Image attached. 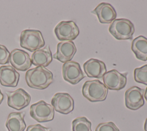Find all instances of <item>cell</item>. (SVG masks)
<instances>
[{"instance_id": "6da1fadb", "label": "cell", "mask_w": 147, "mask_h": 131, "mask_svg": "<svg viewBox=\"0 0 147 131\" xmlns=\"http://www.w3.org/2000/svg\"><path fill=\"white\" fill-rule=\"evenodd\" d=\"M52 73L42 66H37L29 69L25 74L27 85L32 88L44 89L53 83Z\"/></svg>"}, {"instance_id": "7a4b0ae2", "label": "cell", "mask_w": 147, "mask_h": 131, "mask_svg": "<svg viewBox=\"0 0 147 131\" xmlns=\"http://www.w3.org/2000/svg\"><path fill=\"white\" fill-rule=\"evenodd\" d=\"M108 89L99 80L86 81L82 87V94L91 102L105 100L107 95Z\"/></svg>"}, {"instance_id": "3957f363", "label": "cell", "mask_w": 147, "mask_h": 131, "mask_svg": "<svg viewBox=\"0 0 147 131\" xmlns=\"http://www.w3.org/2000/svg\"><path fill=\"white\" fill-rule=\"evenodd\" d=\"M133 24L126 18H117L109 26V32L117 40H131L134 33Z\"/></svg>"}, {"instance_id": "277c9868", "label": "cell", "mask_w": 147, "mask_h": 131, "mask_svg": "<svg viewBox=\"0 0 147 131\" xmlns=\"http://www.w3.org/2000/svg\"><path fill=\"white\" fill-rule=\"evenodd\" d=\"M20 46L30 52L41 48L45 45V41L40 31L25 29L20 35Z\"/></svg>"}, {"instance_id": "5b68a950", "label": "cell", "mask_w": 147, "mask_h": 131, "mask_svg": "<svg viewBox=\"0 0 147 131\" xmlns=\"http://www.w3.org/2000/svg\"><path fill=\"white\" fill-rule=\"evenodd\" d=\"M30 115L38 122H46L53 119L55 111L52 105L41 100L30 106Z\"/></svg>"}, {"instance_id": "8992f818", "label": "cell", "mask_w": 147, "mask_h": 131, "mask_svg": "<svg viewBox=\"0 0 147 131\" xmlns=\"http://www.w3.org/2000/svg\"><path fill=\"white\" fill-rule=\"evenodd\" d=\"M55 34L60 41H72L79 34V29L73 21H61L54 29Z\"/></svg>"}, {"instance_id": "52a82bcc", "label": "cell", "mask_w": 147, "mask_h": 131, "mask_svg": "<svg viewBox=\"0 0 147 131\" xmlns=\"http://www.w3.org/2000/svg\"><path fill=\"white\" fill-rule=\"evenodd\" d=\"M62 74L64 80L72 85L78 84L85 77L80 64L73 61L64 63Z\"/></svg>"}, {"instance_id": "ba28073f", "label": "cell", "mask_w": 147, "mask_h": 131, "mask_svg": "<svg viewBox=\"0 0 147 131\" xmlns=\"http://www.w3.org/2000/svg\"><path fill=\"white\" fill-rule=\"evenodd\" d=\"M127 73L122 74L115 69L106 72L102 79L108 89L119 91L123 89L127 83Z\"/></svg>"}, {"instance_id": "9c48e42d", "label": "cell", "mask_w": 147, "mask_h": 131, "mask_svg": "<svg viewBox=\"0 0 147 131\" xmlns=\"http://www.w3.org/2000/svg\"><path fill=\"white\" fill-rule=\"evenodd\" d=\"M51 104L57 112L68 114L74 108V101L69 94L65 92H58L54 95L51 100Z\"/></svg>"}, {"instance_id": "30bf717a", "label": "cell", "mask_w": 147, "mask_h": 131, "mask_svg": "<svg viewBox=\"0 0 147 131\" xmlns=\"http://www.w3.org/2000/svg\"><path fill=\"white\" fill-rule=\"evenodd\" d=\"M145 89L137 86H133L125 93L126 107L131 110H137L144 104Z\"/></svg>"}, {"instance_id": "8fae6325", "label": "cell", "mask_w": 147, "mask_h": 131, "mask_svg": "<svg viewBox=\"0 0 147 131\" xmlns=\"http://www.w3.org/2000/svg\"><path fill=\"white\" fill-rule=\"evenodd\" d=\"M7 104L9 107L20 110L29 105L31 97L30 95L22 88H18L12 92H6Z\"/></svg>"}, {"instance_id": "7c38bea8", "label": "cell", "mask_w": 147, "mask_h": 131, "mask_svg": "<svg viewBox=\"0 0 147 131\" xmlns=\"http://www.w3.org/2000/svg\"><path fill=\"white\" fill-rule=\"evenodd\" d=\"M9 62L15 69L22 72L27 70L32 64L29 54L18 48H15L11 51Z\"/></svg>"}, {"instance_id": "4fadbf2b", "label": "cell", "mask_w": 147, "mask_h": 131, "mask_svg": "<svg viewBox=\"0 0 147 131\" xmlns=\"http://www.w3.org/2000/svg\"><path fill=\"white\" fill-rule=\"evenodd\" d=\"M76 47L72 41H62L57 44L56 52L53 57L62 63L71 61L76 52Z\"/></svg>"}, {"instance_id": "5bb4252c", "label": "cell", "mask_w": 147, "mask_h": 131, "mask_svg": "<svg viewBox=\"0 0 147 131\" xmlns=\"http://www.w3.org/2000/svg\"><path fill=\"white\" fill-rule=\"evenodd\" d=\"M91 13L96 14L99 21L102 24L111 23L117 17V12L114 8L106 2L100 3Z\"/></svg>"}, {"instance_id": "9a60e30c", "label": "cell", "mask_w": 147, "mask_h": 131, "mask_svg": "<svg viewBox=\"0 0 147 131\" xmlns=\"http://www.w3.org/2000/svg\"><path fill=\"white\" fill-rule=\"evenodd\" d=\"M83 69L88 77L101 78L106 73L105 63L99 59L91 58L83 64Z\"/></svg>"}, {"instance_id": "2e32d148", "label": "cell", "mask_w": 147, "mask_h": 131, "mask_svg": "<svg viewBox=\"0 0 147 131\" xmlns=\"http://www.w3.org/2000/svg\"><path fill=\"white\" fill-rule=\"evenodd\" d=\"M20 80V74L11 66H0V84L4 87H16Z\"/></svg>"}, {"instance_id": "e0dca14e", "label": "cell", "mask_w": 147, "mask_h": 131, "mask_svg": "<svg viewBox=\"0 0 147 131\" xmlns=\"http://www.w3.org/2000/svg\"><path fill=\"white\" fill-rule=\"evenodd\" d=\"M32 63L36 66H48L52 61V55L48 45L33 52L31 57Z\"/></svg>"}, {"instance_id": "ac0fdd59", "label": "cell", "mask_w": 147, "mask_h": 131, "mask_svg": "<svg viewBox=\"0 0 147 131\" xmlns=\"http://www.w3.org/2000/svg\"><path fill=\"white\" fill-rule=\"evenodd\" d=\"M25 115V112L10 113L5 124L8 131H24L26 128V123L24 121Z\"/></svg>"}, {"instance_id": "d6986e66", "label": "cell", "mask_w": 147, "mask_h": 131, "mask_svg": "<svg viewBox=\"0 0 147 131\" xmlns=\"http://www.w3.org/2000/svg\"><path fill=\"white\" fill-rule=\"evenodd\" d=\"M131 48L138 59L147 60V38L143 36L136 38L132 41Z\"/></svg>"}, {"instance_id": "ffe728a7", "label": "cell", "mask_w": 147, "mask_h": 131, "mask_svg": "<svg viewBox=\"0 0 147 131\" xmlns=\"http://www.w3.org/2000/svg\"><path fill=\"white\" fill-rule=\"evenodd\" d=\"M72 131H92L91 122L85 117H79L72 122Z\"/></svg>"}, {"instance_id": "44dd1931", "label": "cell", "mask_w": 147, "mask_h": 131, "mask_svg": "<svg viewBox=\"0 0 147 131\" xmlns=\"http://www.w3.org/2000/svg\"><path fill=\"white\" fill-rule=\"evenodd\" d=\"M134 79L137 83L147 85V65L134 70Z\"/></svg>"}, {"instance_id": "7402d4cb", "label": "cell", "mask_w": 147, "mask_h": 131, "mask_svg": "<svg viewBox=\"0 0 147 131\" xmlns=\"http://www.w3.org/2000/svg\"><path fill=\"white\" fill-rule=\"evenodd\" d=\"M95 131H119V129L113 122L100 123L95 129Z\"/></svg>"}, {"instance_id": "603a6c76", "label": "cell", "mask_w": 147, "mask_h": 131, "mask_svg": "<svg viewBox=\"0 0 147 131\" xmlns=\"http://www.w3.org/2000/svg\"><path fill=\"white\" fill-rule=\"evenodd\" d=\"M10 53L5 46L0 44V64L3 65L9 62Z\"/></svg>"}, {"instance_id": "cb8c5ba5", "label": "cell", "mask_w": 147, "mask_h": 131, "mask_svg": "<svg viewBox=\"0 0 147 131\" xmlns=\"http://www.w3.org/2000/svg\"><path fill=\"white\" fill-rule=\"evenodd\" d=\"M26 131H51V129L44 127L40 124H34L28 126Z\"/></svg>"}, {"instance_id": "d4e9b609", "label": "cell", "mask_w": 147, "mask_h": 131, "mask_svg": "<svg viewBox=\"0 0 147 131\" xmlns=\"http://www.w3.org/2000/svg\"><path fill=\"white\" fill-rule=\"evenodd\" d=\"M3 100V95L0 89V104L2 103Z\"/></svg>"}, {"instance_id": "484cf974", "label": "cell", "mask_w": 147, "mask_h": 131, "mask_svg": "<svg viewBox=\"0 0 147 131\" xmlns=\"http://www.w3.org/2000/svg\"><path fill=\"white\" fill-rule=\"evenodd\" d=\"M144 130L147 131V118H146L144 123Z\"/></svg>"}, {"instance_id": "4316f807", "label": "cell", "mask_w": 147, "mask_h": 131, "mask_svg": "<svg viewBox=\"0 0 147 131\" xmlns=\"http://www.w3.org/2000/svg\"><path fill=\"white\" fill-rule=\"evenodd\" d=\"M144 96L145 97V99H146V100L147 102V87H146V89L145 91V93H144Z\"/></svg>"}]
</instances>
